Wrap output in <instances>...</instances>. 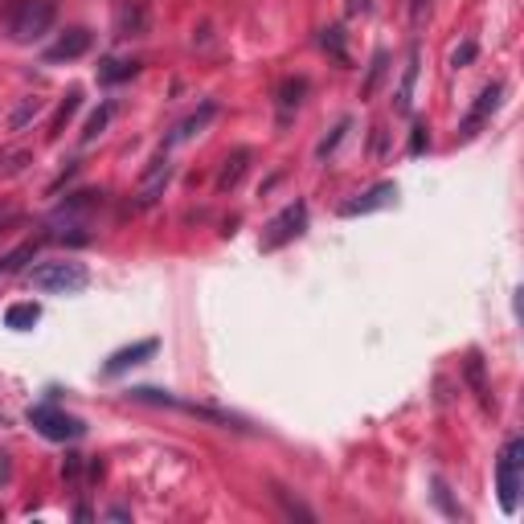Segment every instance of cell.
<instances>
[{"label": "cell", "mask_w": 524, "mask_h": 524, "mask_svg": "<svg viewBox=\"0 0 524 524\" xmlns=\"http://www.w3.org/2000/svg\"><path fill=\"white\" fill-rule=\"evenodd\" d=\"M54 21H58L54 0H17L9 9V17H5V33L17 45H33L54 29Z\"/></svg>", "instance_id": "cell-1"}, {"label": "cell", "mask_w": 524, "mask_h": 524, "mask_svg": "<svg viewBox=\"0 0 524 524\" xmlns=\"http://www.w3.org/2000/svg\"><path fill=\"white\" fill-rule=\"evenodd\" d=\"M29 283L45 295H78L87 291L90 271L82 262H74V258H50V262L29 267Z\"/></svg>", "instance_id": "cell-2"}, {"label": "cell", "mask_w": 524, "mask_h": 524, "mask_svg": "<svg viewBox=\"0 0 524 524\" xmlns=\"http://www.w3.org/2000/svg\"><path fill=\"white\" fill-rule=\"evenodd\" d=\"M520 483H524V438H508L496 459V492H500V508L508 516L520 504Z\"/></svg>", "instance_id": "cell-3"}, {"label": "cell", "mask_w": 524, "mask_h": 524, "mask_svg": "<svg viewBox=\"0 0 524 524\" xmlns=\"http://www.w3.org/2000/svg\"><path fill=\"white\" fill-rule=\"evenodd\" d=\"M29 422H33V430L41 438H50V443H74V438L87 435L82 418H74V414H66V409H58L54 401L29 406Z\"/></svg>", "instance_id": "cell-4"}, {"label": "cell", "mask_w": 524, "mask_h": 524, "mask_svg": "<svg viewBox=\"0 0 524 524\" xmlns=\"http://www.w3.org/2000/svg\"><path fill=\"white\" fill-rule=\"evenodd\" d=\"M127 398H132V401H148V406H177V409H185V414L205 418V422H217V427H242V418L225 414V409L197 406V401H185V398H177V393H169V390H152V385H135V390H127Z\"/></svg>", "instance_id": "cell-5"}, {"label": "cell", "mask_w": 524, "mask_h": 524, "mask_svg": "<svg viewBox=\"0 0 524 524\" xmlns=\"http://www.w3.org/2000/svg\"><path fill=\"white\" fill-rule=\"evenodd\" d=\"M303 230H308V205L303 201H291V205H283L275 217L267 222V230H262V242H258V250H283L287 242H295V238H303Z\"/></svg>", "instance_id": "cell-6"}, {"label": "cell", "mask_w": 524, "mask_h": 524, "mask_svg": "<svg viewBox=\"0 0 524 524\" xmlns=\"http://www.w3.org/2000/svg\"><path fill=\"white\" fill-rule=\"evenodd\" d=\"M393 201H398V185H393V180H382V185L364 188V193H356L353 201L340 205V217H364V214H377V209H390Z\"/></svg>", "instance_id": "cell-7"}, {"label": "cell", "mask_w": 524, "mask_h": 524, "mask_svg": "<svg viewBox=\"0 0 524 524\" xmlns=\"http://www.w3.org/2000/svg\"><path fill=\"white\" fill-rule=\"evenodd\" d=\"M169 180H172L169 156H156V161H152V169L140 177V188H135V205H140V209H152V205H156V201L164 197Z\"/></svg>", "instance_id": "cell-8"}, {"label": "cell", "mask_w": 524, "mask_h": 524, "mask_svg": "<svg viewBox=\"0 0 524 524\" xmlns=\"http://www.w3.org/2000/svg\"><path fill=\"white\" fill-rule=\"evenodd\" d=\"M500 98H504V82H488V87L480 90V98H475V107L467 111V119H463V127H459V135H463V140H471V135L480 132V124H483V119H492V115H496Z\"/></svg>", "instance_id": "cell-9"}, {"label": "cell", "mask_w": 524, "mask_h": 524, "mask_svg": "<svg viewBox=\"0 0 524 524\" xmlns=\"http://www.w3.org/2000/svg\"><path fill=\"white\" fill-rule=\"evenodd\" d=\"M90 41H95V33L90 29H82V25H74V29H66L62 37H58L50 50H45V62L50 66H58V62H74V58H82L90 50Z\"/></svg>", "instance_id": "cell-10"}, {"label": "cell", "mask_w": 524, "mask_h": 524, "mask_svg": "<svg viewBox=\"0 0 524 524\" xmlns=\"http://www.w3.org/2000/svg\"><path fill=\"white\" fill-rule=\"evenodd\" d=\"M156 348H161L156 340H135V345H127V348H119V353H111V356H107L103 373L115 377V373H124V369H135V364L152 361V356H156Z\"/></svg>", "instance_id": "cell-11"}, {"label": "cell", "mask_w": 524, "mask_h": 524, "mask_svg": "<svg viewBox=\"0 0 524 524\" xmlns=\"http://www.w3.org/2000/svg\"><path fill=\"white\" fill-rule=\"evenodd\" d=\"M214 119H217V103H214V98H205V103H201V107L193 111V115H188V119H180V124L172 127V135H169V148H172V143L197 140V135H201L205 127L214 124Z\"/></svg>", "instance_id": "cell-12"}, {"label": "cell", "mask_w": 524, "mask_h": 524, "mask_svg": "<svg viewBox=\"0 0 524 524\" xmlns=\"http://www.w3.org/2000/svg\"><path fill=\"white\" fill-rule=\"evenodd\" d=\"M250 161H254V152H250V148H234L230 156H225L222 172H217V193H230V188H238L242 177H246V169H250Z\"/></svg>", "instance_id": "cell-13"}, {"label": "cell", "mask_w": 524, "mask_h": 524, "mask_svg": "<svg viewBox=\"0 0 524 524\" xmlns=\"http://www.w3.org/2000/svg\"><path fill=\"white\" fill-rule=\"evenodd\" d=\"M37 320H41V308H37L33 299H21L5 311V328H13V332H29Z\"/></svg>", "instance_id": "cell-14"}, {"label": "cell", "mask_w": 524, "mask_h": 524, "mask_svg": "<svg viewBox=\"0 0 524 524\" xmlns=\"http://www.w3.org/2000/svg\"><path fill=\"white\" fill-rule=\"evenodd\" d=\"M463 377H467V385L475 390V398H480V406L488 409L492 398H488V377H483V356L480 353H467V364H463Z\"/></svg>", "instance_id": "cell-15"}, {"label": "cell", "mask_w": 524, "mask_h": 524, "mask_svg": "<svg viewBox=\"0 0 524 524\" xmlns=\"http://www.w3.org/2000/svg\"><path fill=\"white\" fill-rule=\"evenodd\" d=\"M414 82H418V50H409L406 70H401V87H398V95H393L401 115H409V107H414Z\"/></svg>", "instance_id": "cell-16"}, {"label": "cell", "mask_w": 524, "mask_h": 524, "mask_svg": "<svg viewBox=\"0 0 524 524\" xmlns=\"http://www.w3.org/2000/svg\"><path fill=\"white\" fill-rule=\"evenodd\" d=\"M111 115H115V103H103V107L95 111V115L87 119V127H82V135H78V143L82 148H90V143L98 140V135L107 132V124H111Z\"/></svg>", "instance_id": "cell-17"}, {"label": "cell", "mask_w": 524, "mask_h": 524, "mask_svg": "<svg viewBox=\"0 0 524 524\" xmlns=\"http://www.w3.org/2000/svg\"><path fill=\"white\" fill-rule=\"evenodd\" d=\"M320 50H324V54H332V62L348 66V45H345V29H340V25L324 29V33H320Z\"/></svg>", "instance_id": "cell-18"}, {"label": "cell", "mask_w": 524, "mask_h": 524, "mask_svg": "<svg viewBox=\"0 0 524 524\" xmlns=\"http://www.w3.org/2000/svg\"><path fill=\"white\" fill-rule=\"evenodd\" d=\"M385 66H390V54H385V50H377L373 62H369V70H364L361 98H373L377 95V87H382V78H385Z\"/></svg>", "instance_id": "cell-19"}, {"label": "cell", "mask_w": 524, "mask_h": 524, "mask_svg": "<svg viewBox=\"0 0 524 524\" xmlns=\"http://www.w3.org/2000/svg\"><path fill=\"white\" fill-rule=\"evenodd\" d=\"M78 107H82V90H70V95L62 98V107H58V115H54V124H50V135H62L66 132V124H70L74 115H78Z\"/></svg>", "instance_id": "cell-20"}, {"label": "cell", "mask_w": 524, "mask_h": 524, "mask_svg": "<svg viewBox=\"0 0 524 524\" xmlns=\"http://www.w3.org/2000/svg\"><path fill=\"white\" fill-rule=\"evenodd\" d=\"M140 74V62H119V58H107L98 66V82H127Z\"/></svg>", "instance_id": "cell-21"}, {"label": "cell", "mask_w": 524, "mask_h": 524, "mask_svg": "<svg viewBox=\"0 0 524 524\" xmlns=\"http://www.w3.org/2000/svg\"><path fill=\"white\" fill-rule=\"evenodd\" d=\"M37 115H41V98H37V95H29V98H21V103H17V111H13V115H9V127H13V132H25V127L33 124Z\"/></svg>", "instance_id": "cell-22"}, {"label": "cell", "mask_w": 524, "mask_h": 524, "mask_svg": "<svg viewBox=\"0 0 524 524\" xmlns=\"http://www.w3.org/2000/svg\"><path fill=\"white\" fill-rule=\"evenodd\" d=\"M303 95H308V78H283V82H279V107H283V111L299 107Z\"/></svg>", "instance_id": "cell-23"}, {"label": "cell", "mask_w": 524, "mask_h": 524, "mask_svg": "<svg viewBox=\"0 0 524 524\" xmlns=\"http://www.w3.org/2000/svg\"><path fill=\"white\" fill-rule=\"evenodd\" d=\"M33 254H37V242H21L17 250H9V254L0 258V275H13V271H21Z\"/></svg>", "instance_id": "cell-24"}, {"label": "cell", "mask_w": 524, "mask_h": 524, "mask_svg": "<svg viewBox=\"0 0 524 524\" xmlns=\"http://www.w3.org/2000/svg\"><path fill=\"white\" fill-rule=\"evenodd\" d=\"M348 127H353V119H340V124L336 127H332V135H324V140L320 143H316V156H320V161H328V156H332V152H336L340 148V140H345V135H348Z\"/></svg>", "instance_id": "cell-25"}, {"label": "cell", "mask_w": 524, "mask_h": 524, "mask_svg": "<svg viewBox=\"0 0 524 524\" xmlns=\"http://www.w3.org/2000/svg\"><path fill=\"white\" fill-rule=\"evenodd\" d=\"M275 500H279V508H283V516H291V520H316V512H311V508H303L299 504V500H291V496H287V488H279V483H275Z\"/></svg>", "instance_id": "cell-26"}, {"label": "cell", "mask_w": 524, "mask_h": 524, "mask_svg": "<svg viewBox=\"0 0 524 524\" xmlns=\"http://www.w3.org/2000/svg\"><path fill=\"white\" fill-rule=\"evenodd\" d=\"M427 148H430V132H427V124H414V127H409V143H406V152H409V156H422Z\"/></svg>", "instance_id": "cell-27"}, {"label": "cell", "mask_w": 524, "mask_h": 524, "mask_svg": "<svg viewBox=\"0 0 524 524\" xmlns=\"http://www.w3.org/2000/svg\"><path fill=\"white\" fill-rule=\"evenodd\" d=\"M475 54H480V45H475V41H471V37H467V41H463V45H455L451 66H455V70H459V66H471V62H475Z\"/></svg>", "instance_id": "cell-28"}, {"label": "cell", "mask_w": 524, "mask_h": 524, "mask_svg": "<svg viewBox=\"0 0 524 524\" xmlns=\"http://www.w3.org/2000/svg\"><path fill=\"white\" fill-rule=\"evenodd\" d=\"M435 504L443 508V512L451 516V520H455V516H463V512H459V504L451 500V492H446V483H443V480H435Z\"/></svg>", "instance_id": "cell-29"}, {"label": "cell", "mask_w": 524, "mask_h": 524, "mask_svg": "<svg viewBox=\"0 0 524 524\" xmlns=\"http://www.w3.org/2000/svg\"><path fill=\"white\" fill-rule=\"evenodd\" d=\"M427 13H430V0H409V25H422L427 21Z\"/></svg>", "instance_id": "cell-30"}, {"label": "cell", "mask_w": 524, "mask_h": 524, "mask_svg": "<svg viewBox=\"0 0 524 524\" xmlns=\"http://www.w3.org/2000/svg\"><path fill=\"white\" fill-rule=\"evenodd\" d=\"M78 471H82V455H66L62 475H66V480H78Z\"/></svg>", "instance_id": "cell-31"}, {"label": "cell", "mask_w": 524, "mask_h": 524, "mask_svg": "<svg viewBox=\"0 0 524 524\" xmlns=\"http://www.w3.org/2000/svg\"><path fill=\"white\" fill-rule=\"evenodd\" d=\"M9 480H13V459L0 451V488H9Z\"/></svg>", "instance_id": "cell-32"}, {"label": "cell", "mask_w": 524, "mask_h": 524, "mask_svg": "<svg viewBox=\"0 0 524 524\" xmlns=\"http://www.w3.org/2000/svg\"><path fill=\"white\" fill-rule=\"evenodd\" d=\"M369 9V0H348V17H356V13Z\"/></svg>", "instance_id": "cell-33"}, {"label": "cell", "mask_w": 524, "mask_h": 524, "mask_svg": "<svg viewBox=\"0 0 524 524\" xmlns=\"http://www.w3.org/2000/svg\"><path fill=\"white\" fill-rule=\"evenodd\" d=\"M127 516H132L127 508H107V520H127Z\"/></svg>", "instance_id": "cell-34"}]
</instances>
